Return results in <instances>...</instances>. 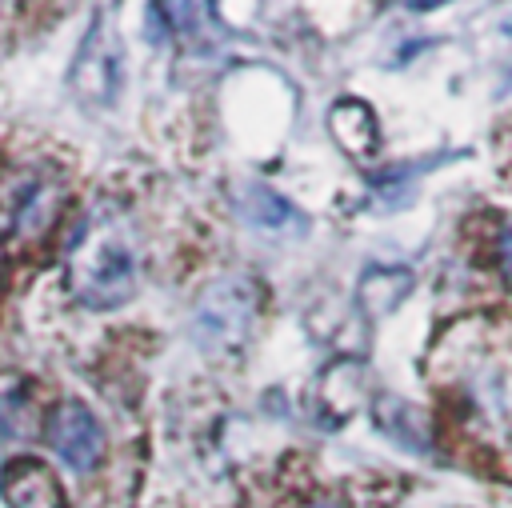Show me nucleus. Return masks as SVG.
Masks as SVG:
<instances>
[{"label":"nucleus","instance_id":"f257e3e1","mask_svg":"<svg viewBox=\"0 0 512 508\" xmlns=\"http://www.w3.org/2000/svg\"><path fill=\"white\" fill-rule=\"evenodd\" d=\"M68 288L88 308H120L140 284V236L116 208L92 212L64 256Z\"/></svg>","mask_w":512,"mask_h":508},{"label":"nucleus","instance_id":"f03ea898","mask_svg":"<svg viewBox=\"0 0 512 508\" xmlns=\"http://www.w3.org/2000/svg\"><path fill=\"white\" fill-rule=\"evenodd\" d=\"M256 312H260V284L252 276L232 272V276L212 280L196 296L188 328L204 352H232L252 336Z\"/></svg>","mask_w":512,"mask_h":508},{"label":"nucleus","instance_id":"7ed1b4c3","mask_svg":"<svg viewBox=\"0 0 512 508\" xmlns=\"http://www.w3.org/2000/svg\"><path fill=\"white\" fill-rule=\"evenodd\" d=\"M64 200H68L64 172L44 160L20 164L0 180V220L24 240H40L56 224Z\"/></svg>","mask_w":512,"mask_h":508},{"label":"nucleus","instance_id":"20e7f679","mask_svg":"<svg viewBox=\"0 0 512 508\" xmlns=\"http://www.w3.org/2000/svg\"><path fill=\"white\" fill-rule=\"evenodd\" d=\"M76 100H84L88 108H108L120 88H124V48H120V36L112 24H96L80 52H76V64H72V76H68Z\"/></svg>","mask_w":512,"mask_h":508},{"label":"nucleus","instance_id":"39448f33","mask_svg":"<svg viewBox=\"0 0 512 508\" xmlns=\"http://www.w3.org/2000/svg\"><path fill=\"white\" fill-rule=\"evenodd\" d=\"M44 436L52 444V452L72 468V472H92L104 456V428L92 416V408H84L80 400H64L52 408Z\"/></svg>","mask_w":512,"mask_h":508},{"label":"nucleus","instance_id":"423d86ee","mask_svg":"<svg viewBox=\"0 0 512 508\" xmlns=\"http://www.w3.org/2000/svg\"><path fill=\"white\" fill-rule=\"evenodd\" d=\"M0 496L8 508H68L56 472L40 460H12L0 476Z\"/></svg>","mask_w":512,"mask_h":508},{"label":"nucleus","instance_id":"0eeeda50","mask_svg":"<svg viewBox=\"0 0 512 508\" xmlns=\"http://www.w3.org/2000/svg\"><path fill=\"white\" fill-rule=\"evenodd\" d=\"M328 128H332L336 144H340L348 156H356V160H368V156H376V148H380L376 116H372V108L360 104V100H340V104L328 112Z\"/></svg>","mask_w":512,"mask_h":508},{"label":"nucleus","instance_id":"6e6552de","mask_svg":"<svg viewBox=\"0 0 512 508\" xmlns=\"http://www.w3.org/2000/svg\"><path fill=\"white\" fill-rule=\"evenodd\" d=\"M240 216L256 228H268V232H304L308 220L296 204H288L280 192L264 188V184H252L244 196H240Z\"/></svg>","mask_w":512,"mask_h":508},{"label":"nucleus","instance_id":"1a4fd4ad","mask_svg":"<svg viewBox=\"0 0 512 508\" xmlns=\"http://www.w3.org/2000/svg\"><path fill=\"white\" fill-rule=\"evenodd\" d=\"M408 292H412V272L408 268H368L364 280H360V288H356V300L364 304V312L384 316Z\"/></svg>","mask_w":512,"mask_h":508},{"label":"nucleus","instance_id":"9d476101","mask_svg":"<svg viewBox=\"0 0 512 508\" xmlns=\"http://www.w3.org/2000/svg\"><path fill=\"white\" fill-rule=\"evenodd\" d=\"M32 412V392L20 372H0V424L8 432H20Z\"/></svg>","mask_w":512,"mask_h":508},{"label":"nucleus","instance_id":"9b49d317","mask_svg":"<svg viewBox=\"0 0 512 508\" xmlns=\"http://www.w3.org/2000/svg\"><path fill=\"white\" fill-rule=\"evenodd\" d=\"M500 272H504V280L512 284V228L500 236Z\"/></svg>","mask_w":512,"mask_h":508},{"label":"nucleus","instance_id":"f8f14e48","mask_svg":"<svg viewBox=\"0 0 512 508\" xmlns=\"http://www.w3.org/2000/svg\"><path fill=\"white\" fill-rule=\"evenodd\" d=\"M0 280H4V248H0Z\"/></svg>","mask_w":512,"mask_h":508},{"label":"nucleus","instance_id":"ddd939ff","mask_svg":"<svg viewBox=\"0 0 512 508\" xmlns=\"http://www.w3.org/2000/svg\"><path fill=\"white\" fill-rule=\"evenodd\" d=\"M308 508H336V504H308Z\"/></svg>","mask_w":512,"mask_h":508}]
</instances>
